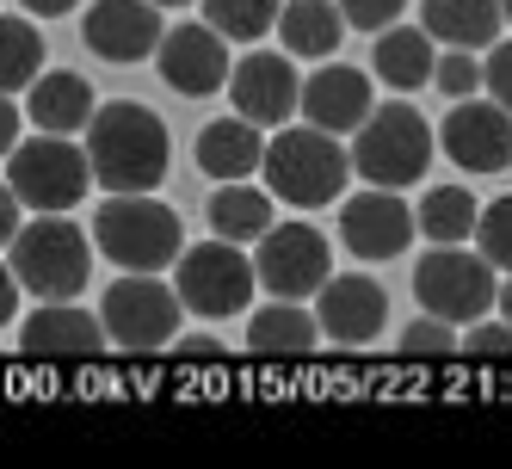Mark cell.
Here are the masks:
<instances>
[{
    "instance_id": "obj_40",
    "label": "cell",
    "mask_w": 512,
    "mask_h": 469,
    "mask_svg": "<svg viewBox=\"0 0 512 469\" xmlns=\"http://www.w3.org/2000/svg\"><path fill=\"white\" fill-rule=\"evenodd\" d=\"M500 315H506V321H512V278H506V284H500Z\"/></svg>"
},
{
    "instance_id": "obj_16",
    "label": "cell",
    "mask_w": 512,
    "mask_h": 469,
    "mask_svg": "<svg viewBox=\"0 0 512 469\" xmlns=\"http://www.w3.org/2000/svg\"><path fill=\"white\" fill-rule=\"evenodd\" d=\"M229 93H235V112L253 118L260 130L284 124L303 105V81H297V68H290V56H278V50H247L229 75Z\"/></svg>"
},
{
    "instance_id": "obj_13",
    "label": "cell",
    "mask_w": 512,
    "mask_h": 469,
    "mask_svg": "<svg viewBox=\"0 0 512 469\" xmlns=\"http://www.w3.org/2000/svg\"><path fill=\"white\" fill-rule=\"evenodd\" d=\"M81 38L105 62H142L161 50V7L155 0H93L81 19Z\"/></svg>"
},
{
    "instance_id": "obj_20",
    "label": "cell",
    "mask_w": 512,
    "mask_h": 469,
    "mask_svg": "<svg viewBox=\"0 0 512 469\" xmlns=\"http://www.w3.org/2000/svg\"><path fill=\"white\" fill-rule=\"evenodd\" d=\"M198 167L210 179H247L253 167H266V136L253 118H223V124H204L198 136Z\"/></svg>"
},
{
    "instance_id": "obj_6",
    "label": "cell",
    "mask_w": 512,
    "mask_h": 469,
    "mask_svg": "<svg viewBox=\"0 0 512 469\" xmlns=\"http://www.w3.org/2000/svg\"><path fill=\"white\" fill-rule=\"evenodd\" d=\"M7 179H13L19 204H31L38 216L44 210H75L87 198V186H93V155L75 149L68 136L44 130V136H31V142H19V149H13Z\"/></svg>"
},
{
    "instance_id": "obj_2",
    "label": "cell",
    "mask_w": 512,
    "mask_h": 469,
    "mask_svg": "<svg viewBox=\"0 0 512 469\" xmlns=\"http://www.w3.org/2000/svg\"><path fill=\"white\" fill-rule=\"evenodd\" d=\"M266 192L284 198V204H297V210H321V204H334L346 192V179H352V155L340 149V136L334 130H284L266 142Z\"/></svg>"
},
{
    "instance_id": "obj_36",
    "label": "cell",
    "mask_w": 512,
    "mask_h": 469,
    "mask_svg": "<svg viewBox=\"0 0 512 469\" xmlns=\"http://www.w3.org/2000/svg\"><path fill=\"white\" fill-rule=\"evenodd\" d=\"M19 149V112H13V93H0V155Z\"/></svg>"
},
{
    "instance_id": "obj_19",
    "label": "cell",
    "mask_w": 512,
    "mask_h": 469,
    "mask_svg": "<svg viewBox=\"0 0 512 469\" xmlns=\"http://www.w3.org/2000/svg\"><path fill=\"white\" fill-rule=\"evenodd\" d=\"M500 19H506L500 0H426V7H420V25L432 31L438 44H451V50L500 44Z\"/></svg>"
},
{
    "instance_id": "obj_11",
    "label": "cell",
    "mask_w": 512,
    "mask_h": 469,
    "mask_svg": "<svg viewBox=\"0 0 512 469\" xmlns=\"http://www.w3.org/2000/svg\"><path fill=\"white\" fill-rule=\"evenodd\" d=\"M161 81L173 93H186V99H204V93H223L229 75H235V62H229V38L216 25H173L167 38H161Z\"/></svg>"
},
{
    "instance_id": "obj_7",
    "label": "cell",
    "mask_w": 512,
    "mask_h": 469,
    "mask_svg": "<svg viewBox=\"0 0 512 469\" xmlns=\"http://www.w3.org/2000/svg\"><path fill=\"white\" fill-rule=\"evenodd\" d=\"M253 278H260V266L241 254V241L216 235V241L186 247V254H179L173 291H179V303H186L192 315L216 321V315H241L253 303Z\"/></svg>"
},
{
    "instance_id": "obj_27",
    "label": "cell",
    "mask_w": 512,
    "mask_h": 469,
    "mask_svg": "<svg viewBox=\"0 0 512 469\" xmlns=\"http://www.w3.org/2000/svg\"><path fill=\"white\" fill-rule=\"evenodd\" d=\"M44 75V38L25 19H0V93H19Z\"/></svg>"
},
{
    "instance_id": "obj_24",
    "label": "cell",
    "mask_w": 512,
    "mask_h": 469,
    "mask_svg": "<svg viewBox=\"0 0 512 469\" xmlns=\"http://www.w3.org/2000/svg\"><path fill=\"white\" fill-rule=\"evenodd\" d=\"M371 68H377V81H389L395 93L426 87V81H432V68H438V56H432V31H426V25L383 31V38H377V56H371Z\"/></svg>"
},
{
    "instance_id": "obj_32",
    "label": "cell",
    "mask_w": 512,
    "mask_h": 469,
    "mask_svg": "<svg viewBox=\"0 0 512 469\" xmlns=\"http://www.w3.org/2000/svg\"><path fill=\"white\" fill-rule=\"evenodd\" d=\"M463 358H482V365H512V321L500 315V328H494V321H482V328L463 340Z\"/></svg>"
},
{
    "instance_id": "obj_41",
    "label": "cell",
    "mask_w": 512,
    "mask_h": 469,
    "mask_svg": "<svg viewBox=\"0 0 512 469\" xmlns=\"http://www.w3.org/2000/svg\"><path fill=\"white\" fill-rule=\"evenodd\" d=\"M155 7H192V0H155Z\"/></svg>"
},
{
    "instance_id": "obj_10",
    "label": "cell",
    "mask_w": 512,
    "mask_h": 469,
    "mask_svg": "<svg viewBox=\"0 0 512 469\" xmlns=\"http://www.w3.org/2000/svg\"><path fill=\"white\" fill-rule=\"evenodd\" d=\"M253 266H260V284L272 297L303 303V297H315L327 284V241L309 223H272L260 235V260Z\"/></svg>"
},
{
    "instance_id": "obj_33",
    "label": "cell",
    "mask_w": 512,
    "mask_h": 469,
    "mask_svg": "<svg viewBox=\"0 0 512 469\" xmlns=\"http://www.w3.org/2000/svg\"><path fill=\"white\" fill-rule=\"evenodd\" d=\"M401 7H408V0H340V13H346L352 31H383V25L401 19Z\"/></svg>"
},
{
    "instance_id": "obj_1",
    "label": "cell",
    "mask_w": 512,
    "mask_h": 469,
    "mask_svg": "<svg viewBox=\"0 0 512 469\" xmlns=\"http://www.w3.org/2000/svg\"><path fill=\"white\" fill-rule=\"evenodd\" d=\"M87 155H93V179L105 192H155L167 179V124L136 99H112L105 112H93L87 124Z\"/></svg>"
},
{
    "instance_id": "obj_35",
    "label": "cell",
    "mask_w": 512,
    "mask_h": 469,
    "mask_svg": "<svg viewBox=\"0 0 512 469\" xmlns=\"http://www.w3.org/2000/svg\"><path fill=\"white\" fill-rule=\"evenodd\" d=\"M19 235V192H13V179L0 186V247H7Z\"/></svg>"
},
{
    "instance_id": "obj_31",
    "label": "cell",
    "mask_w": 512,
    "mask_h": 469,
    "mask_svg": "<svg viewBox=\"0 0 512 469\" xmlns=\"http://www.w3.org/2000/svg\"><path fill=\"white\" fill-rule=\"evenodd\" d=\"M475 241H482V254H488L500 272H512V192L494 198V204L482 210V223H475Z\"/></svg>"
},
{
    "instance_id": "obj_3",
    "label": "cell",
    "mask_w": 512,
    "mask_h": 469,
    "mask_svg": "<svg viewBox=\"0 0 512 469\" xmlns=\"http://www.w3.org/2000/svg\"><path fill=\"white\" fill-rule=\"evenodd\" d=\"M93 241L124 272H161L167 260L186 254L179 216L167 204H155V192H112V204L93 216Z\"/></svg>"
},
{
    "instance_id": "obj_22",
    "label": "cell",
    "mask_w": 512,
    "mask_h": 469,
    "mask_svg": "<svg viewBox=\"0 0 512 469\" xmlns=\"http://www.w3.org/2000/svg\"><path fill=\"white\" fill-rule=\"evenodd\" d=\"M315 340H321V321L290 297H278L272 309H253L247 321V352H260V358H303Z\"/></svg>"
},
{
    "instance_id": "obj_21",
    "label": "cell",
    "mask_w": 512,
    "mask_h": 469,
    "mask_svg": "<svg viewBox=\"0 0 512 469\" xmlns=\"http://www.w3.org/2000/svg\"><path fill=\"white\" fill-rule=\"evenodd\" d=\"M25 112L38 130H56V136H75L93 124V87L81 75H68V68H56V75H38L31 81V99H25Z\"/></svg>"
},
{
    "instance_id": "obj_25",
    "label": "cell",
    "mask_w": 512,
    "mask_h": 469,
    "mask_svg": "<svg viewBox=\"0 0 512 469\" xmlns=\"http://www.w3.org/2000/svg\"><path fill=\"white\" fill-rule=\"evenodd\" d=\"M210 229L223 241H260L272 229V192H253L241 179H223V192L210 198Z\"/></svg>"
},
{
    "instance_id": "obj_28",
    "label": "cell",
    "mask_w": 512,
    "mask_h": 469,
    "mask_svg": "<svg viewBox=\"0 0 512 469\" xmlns=\"http://www.w3.org/2000/svg\"><path fill=\"white\" fill-rule=\"evenodd\" d=\"M278 13H284V0H204V19L223 31V38H266V31H278Z\"/></svg>"
},
{
    "instance_id": "obj_39",
    "label": "cell",
    "mask_w": 512,
    "mask_h": 469,
    "mask_svg": "<svg viewBox=\"0 0 512 469\" xmlns=\"http://www.w3.org/2000/svg\"><path fill=\"white\" fill-rule=\"evenodd\" d=\"M75 7H81V0H25V13H38V19H62Z\"/></svg>"
},
{
    "instance_id": "obj_5",
    "label": "cell",
    "mask_w": 512,
    "mask_h": 469,
    "mask_svg": "<svg viewBox=\"0 0 512 469\" xmlns=\"http://www.w3.org/2000/svg\"><path fill=\"white\" fill-rule=\"evenodd\" d=\"M426 161H432V130H426V118L414 112V105L389 99V105H377V112L358 124V142H352L358 179L401 192V186H414V179L426 173Z\"/></svg>"
},
{
    "instance_id": "obj_4",
    "label": "cell",
    "mask_w": 512,
    "mask_h": 469,
    "mask_svg": "<svg viewBox=\"0 0 512 469\" xmlns=\"http://www.w3.org/2000/svg\"><path fill=\"white\" fill-rule=\"evenodd\" d=\"M13 272L31 297L75 303L87 291L93 247L75 223H62V210H44V223H19V235H13Z\"/></svg>"
},
{
    "instance_id": "obj_18",
    "label": "cell",
    "mask_w": 512,
    "mask_h": 469,
    "mask_svg": "<svg viewBox=\"0 0 512 469\" xmlns=\"http://www.w3.org/2000/svg\"><path fill=\"white\" fill-rule=\"evenodd\" d=\"M371 75H358V68H321V75L303 81V118L321 124V130H358L364 118H371Z\"/></svg>"
},
{
    "instance_id": "obj_30",
    "label": "cell",
    "mask_w": 512,
    "mask_h": 469,
    "mask_svg": "<svg viewBox=\"0 0 512 469\" xmlns=\"http://www.w3.org/2000/svg\"><path fill=\"white\" fill-rule=\"evenodd\" d=\"M451 352H463V340L451 334V321H445V315L414 321V328L401 334V358H420V365H432V358H451Z\"/></svg>"
},
{
    "instance_id": "obj_12",
    "label": "cell",
    "mask_w": 512,
    "mask_h": 469,
    "mask_svg": "<svg viewBox=\"0 0 512 469\" xmlns=\"http://www.w3.org/2000/svg\"><path fill=\"white\" fill-rule=\"evenodd\" d=\"M414 229H420V210L401 204L395 186H371L340 210V241L358 260H395L401 247L414 241Z\"/></svg>"
},
{
    "instance_id": "obj_37",
    "label": "cell",
    "mask_w": 512,
    "mask_h": 469,
    "mask_svg": "<svg viewBox=\"0 0 512 469\" xmlns=\"http://www.w3.org/2000/svg\"><path fill=\"white\" fill-rule=\"evenodd\" d=\"M19 291H25V284H19V272H13V266H0V328L13 321V309H19Z\"/></svg>"
},
{
    "instance_id": "obj_8",
    "label": "cell",
    "mask_w": 512,
    "mask_h": 469,
    "mask_svg": "<svg viewBox=\"0 0 512 469\" xmlns=\"http://www.w3.org/2000/svg\"><path fill=\"white\" fill-rule=\"evenodd\" d=\"M414 297L426 315H445V321H475L494 309V260L488 254H463V241H438L432 254L414 266Z\"/></svg>"
},
{
    "instance_id": "obj_42",
    "label": "cell",
    "mask_w": 512,
    "mask_h": 469,
    "mask_svg": "<svg viewBox=\"0 0 512 469\" xmlns=\"http://www.w3.org/2000/svg\"><path fill=\"white\" fill-rule=\"evenodd\" d=\"M500 7H506V25H512V0H500Z\"/></svg>"
},
{
    "instance_id": "obj_17",
    "label": "cell",
    "mask_w": 512,
    "mask_h": 469,
    "mask_svg": "<svg viewBox=\"0 0 512 469\" xmlns=\"http://www.w3.org/2000/svg\"><path fill=\"white\" fill-rule=\"evenodd\" d=\"M105 315H87L75 303H44L38 315L19 321V352L25 358H99L105 352Z\"/></svg>"
},
{
    "instance_id": "obj_34",
    "label": "cell",
    "mask_w": 512,
    "mask_h": 469,
    "mask_svg": "<svg viewBox=\"0 0 512 469\" xmlns=\"http://www.w3.org/2000/svg\"><path fill=\"white\" fill-rule=\"evenodd\" d=\"M488 93L500 99V105H512V38L506 44H488Z\"/></svg>"
},
{
    "instance_id": "obj_26",
    "label": "cell",
    "mask_w": 512,
    "mask_h": 469,
    "mask_svg": "<svg viewBox=\"0 0 512 469\" xmlns=\"http://www.w3.org/2000/svg\"><path fill=\"white\" fill-rule=\"evenodd\" d=\"M475 223H482V204H475L463 186H432L426 198H420V235H432V241H469L475 235Z\"/></svg>"
},
{
    "instance_id": "obj_15",
    "label": "cell",
    "mask_w": 512,
    "mask_h": 469,
    "mask_svg": "<svg viewBox=\"0 0 512 469\" xmlns=\"http://www.w3.org/2000/svg\"><path fill=\"white\" fill-rule=\"evenodd\" d=\"M445 155L469 173H500L512 161V105L488 99H457V112L445 124Z\"/></svg>"
},
{
    "instance_id": "obj_38",
    "label": "cell",
    "mask_w": 512,
    "mask_h": 469,
    "mask_svg": "<svg viewBox=\"0 0 512 469\" xmlns=\"http://www.w3.org/2000/svg\"><path fill=\"white\" fill-rule=\"evenodd\" d=\"M173 352H179V358H210V365H216V358H223V346H216L210 334H198V340H179Z\"/></svg>"
},
{
    "instance_id": "obj_29",
    "label": "cell",
    "mask_w": 512,
    "mask_h": 469,
    "mask_svg": "<svg viewBox=\"0 0 512 469\" xmlns=\"http://www.w3.org/2000/svg\"><path fill=\"white\" fill-rule=\"evenodd\" d=\"M432 87L445 93V99H475V93L488 87V68L475 62V50H445L438 68H432Z\"/></svg>"
},
{
    "instance_id": "obj_14",
    "label": "cell",
    "mask_w": 512,
    "mask_h": 469,
    "mask_svg": "<svg viewBox=\"0 0 512 469\" xmlns=\"http://www.w3.org/2000/svg\"><path fill=\"white\" fill-rule=\"evenodd\" d=\"M315 321H321V334L334 346H371L383 334V321H389V297H383V284L364 278V272L327 278L315 291Z\"/></svg>"
},
{
    "instance_id": "obj_23",
    "label": "cell",
    "mask_w": 512,
    "mask_h": 469,
    "mask_svg": "<svg viewBox=\"0 0 512 469\" xmlns=\"http://www.w3.org/2000/svg\"><path fill=\"white\" fill-rule=\"evenodd\" d=\"M278 38L290 56H334L346 38V13L340 0H284L278 13Z\"/></svg>"
},
{
    "instance_id": "obj_9",
    "label": "cell",
    "mask_w": 512,
    "mask_h": 469,
    "mask_svg": "<svg viewBox=\"0 0 512 469\" xmlns=\"http://www.w3.org/2000/svg\"><path fill=\"white\" fill-rule=\"evenodd\" d=\"M179 309H186L179 291L155 284L149 272H130V278H118L112 291H105V334H112V346H124V352H161L179 334Z\"/></svg>"
}]
</instances>
